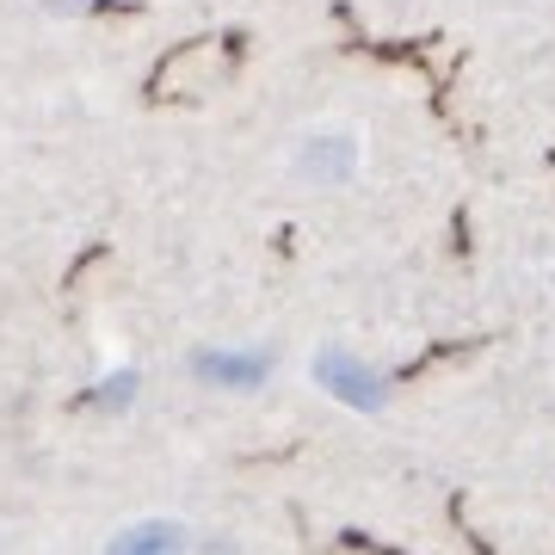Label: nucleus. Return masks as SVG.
<instances>
[]
</instances>
